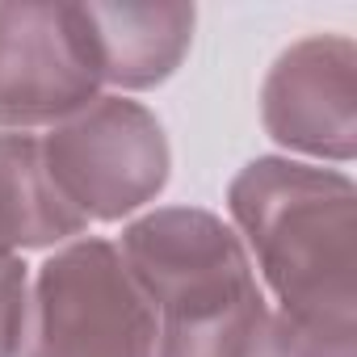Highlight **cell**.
Segmentation results:
<instances>
[{"label":"cell","instance_id":"obj_1","mask_svg":"<svg viewBox=\"0 0 357 357\" xmlns=\"http://www.w3.org/2000/svg\"><path fill=\"white\" fill-rule=\"evenodd\" d=\"M286 357H357V185L344 168L257 155L227 185Z\"/></svg>","mask_w":357,"mask_h":357},{"label":"cell","instance_id":"obj_7","mask_svg":"<svg viewBox=\"0 0 357 357\" xmlns=\"http://www.w3.org/2000/svg\"><path fill=\"white\" fill-rule=\"evenodd\" d=\"M97 51L101 84L130 97L181 72L194 47V5H80Z\"/></svg>","mask_w":357,"mask_h":357},{"label":"cell","instance_id":"obj_9","mask_svg":"<svg viewBox=\"0 0 357 357\" xmlns=\"http://www.w3.org/2000/svg\"><path fill=\"white\" fill-rule=\"evenodd\" d=\"M26 307H30V265L22 257H5L0 261V357L22 353Z\"/></svg>","mask_w":357,"mask_h":357},{"label":"cell","instance_id":"obj_5","mask_svg":"<svg viewBox=\"0 0 357 357\" xmlns=\"http://www.w3.org/2000/svg\"><path fill=\"white\" fill-rule=\"evenodd\" d=\"M101 93L80 5H0V130H51Z\"/></svg>","mask_w":357,"mask_h":357},{"label":"cell","instance_id":"obj_10","mask_svg":"<svg viewBox=\"0 0 357 357\" xmlns=\"http://www.w3.org/2000/svg\"><path fill=\"white\" fill-rule=\"evenodd\" d=\"M5 257H13V252H9V248H5V244H0V261H5Z\"/></svg>","mask_w":357,"mask_h":357},{"label":"cell","instance_id":"obj_2","mask_svg":"<svg viewBox=\"0 0 357 357\" xmlns=\"http://www.w3.org/2000/svg\"><path fill=\"white\" fill-rule=\"evenodd\" d=\"M155 311L151 357H286L236 227L206 206H155L114 240Z\"/></svg>","mask_w":357,"mask_h":357},{"label":"cell","instance_id":"obj_3","mask_svg":"<svg viewBox=\"0 0 357 357\" xmlns=\"http://www.w3.org/2000/svg\"><path fill=\"white\" fill-rule=\"evenodd\" d=\"M155 311L105 236H80L30 269L17 357H151Z\"/></svg>","mask_w":357,"mask_h":357},{"label":"cell","instance_id":"obj_6","mask_svg":"<svg viewBox=\"0 0 357 357\" xmlns=\"http://www.w3.org/2000/svg\"><path fill=\"white\" fill-rule=\"evenodd\" d=\"M261 126L294 160L353 164L357 155V47L349 34L290 43L261 80Z\"/></svg>","mask_w":357,"mask_h":357},{"label":"cell","instance_id":"obj_4","mask_svg":"<svg viewBox=\"0 0 357 357\" xmlns=\"http://www.w3.org/2000/svg\"><path fill=\"white\" fill-rule=\"evenodd\" d=\"M38 143L55 185L89 227L135 219L164 194L172 176L164 122L122 93H101L80 114L38 130Z\"/></svg>","mask_w":357,"mask_h":357},{"label":"cell","instance_id":"obj_8","mask_svg":"<svg viewBox=\"0 0 357 357\" xmlns=\"http://www.w3.org/2000/svg\"><path fill=\"white\" fill-rule=\"evenodd\" d=\"M89 236V219L63 198L34 130H0V244L13 257L55 252Z\"/></svg>","mask_w":357,"mask_h":357}]
</instances>
